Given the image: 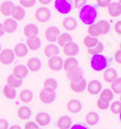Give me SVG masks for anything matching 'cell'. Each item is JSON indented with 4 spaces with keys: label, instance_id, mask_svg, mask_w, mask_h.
Segmentation results:
<instances>
[{
    "label": "cell",
    "instance_id": "obj_40",
    "mask_svg": "<svg viewBox=\"0 0 121 129\" xmlns=\"http://www.w3.org/2000/svg\"><path fill=\"white\" fill-rule=\"evenodd\" d=\"M43 86H44V88H50V89H52V90L55 91L57 89V87H58V83H57V81L55 80L54 78H47L44 81Z\"/></svg>",
    "mask_w": 121,
    "mask_h": 129
},
{
    "label": "cell",
    "instance_id": "obj_4",
    "mask_svg": "<svg viewBox=\"0 0 121 129\" xmlns=\"http://www.w3.org/2000/svg\"><path fill=\"white\" fill-rule=\"evenodd\" d=\"M54 8L61 15H67V14L71 13L72 9H73L72 0H55Z\"/></svg>",
    "mask_w": 121,
    "mask_h": 129
},
{
    "label": "cell",
    "instance_id": "obj_49",
    "mask_svg": "<svg viewBox=\"0 0 121 129\" xmlns=\"http://www.w3.org/2000/svg\"><path fill=\"white\" fill-rule=\"evenodd\" d=\"M9 122L4 118H0V129H9Z\"/></svg>",
    "mask_w": 121,
    "mask_h": 129
},
{
    "label": "cell",
    "instance_id": "obj_14",
    "mask_svg": "<svg viewBox=\"0 0 121 129\" xmlns=\"http://www.w3.org/2000/svg\"><path fill=\"white\" fill-rule=\"evenodd\" d=\"M15 4L12 2V1H4L1 3L0 5V13L3 15L4 16H11L12 13L14 11V8H15Z\"/></svg>",
    "mask_w": 121,
    "mask_h": 129
},
{
    "label": "cell",
    "instance_id": "obj_8",
    "mask_svg": "<svg viewBox=\"0 0 121 129\" xmlns=\"http://www.w3.org/2000/svg\"><path fill=\"white\" fill-rule=\"evenodd\" d=\"M16 55L14 53L13 49L5 48L2 49L0 52V62L3 64H10L14 62Z\"/></svg>",
    "mask_w": 121,
    "mask_h": 129
},
{
    "label": "cell",
    "instance_id": "obj_36",
    "mask_svg": "<svg viewBox=\"0 0 121 129\" xmlns=\"http://www.w3.org/2000/svg\"><path fill=\"white\" fill-rule=\"evenodd\" d=\"M78 66V62L75 57H68L64 62H63V69L66 70H69L72 68H75Z\"/></svg>",
    "mask_w": 121,
    "mask_h": 129
},
{
    "label": "cell",
    "instance_id": "obj_16",
    "mask_svg": "<svg viewBox=\"0 0 121 129\" xmlns=\"http://www.w3.org/2000/svg\"><path fill=\"white\" fill-rule=\"evenodd\" d=\"M83 109V104L77 99H71L67 103V110L72 114L79 113Z\"/></svg>",
    "mask_w": 121,
    "mask_h": 129
},
{
    "label": "cell",
    "instance_id": "obj_9",
    "mask_svg": "<svg viewBox=\"0 0 121 129\" xmlns=\"http://www.w3.org/2000/svg\"><path fill=\"white\" fill-rule=\"evenodd\" d=\"M86 90H87L88 93H90L92 95L99 94L102 91V83L99 80L89 81L88 84L86 85Z\"/></svg>",
    "mask_w": 121,
    "mask_h": 129
},
{
    "label": "cell",
    "instance_id": "obj_26",
    "mask_svg": "<svg viewBox=\"0 0 121 129\" xmlns=\"http://www.w3.org/2000/svg\"><path fill=\"white\" fill-rule=\"evenodd\" d=\"M14 53L15 55L17 56V57H19V58H22V57H24V56H26L28 53V48L27 46H26V44H24V43H17L15 45V47H14Z\"/></svg>",
    "mask_w": 121,
    "mask_h": 129
},
{
    "label": "cell",
    "instance_id": "obj_10",
    "mask_svg": "<svg viewBox=\"0 0 121 129\" xmlns=\"http://www.w3.org/2000/svg\"><path fill=\"white\" fill-rule=\"evenodd\" d=\"M63 59L59 56H55L49 59L48 61V67L50 68V70H54V71H59L63 69Z\"/></svg>",
    "mask_w": 121,
    "mask_h": 129
},
{
    "label": "cell",
    "instance_id": "obj_35",
    "mask_svg": "<svg viewBox=\"0 0 121 129\" xmlns=\"http://www.w3.org/2000/svg\"><path fill=\"white\" fill-rule=\"evenodd\" d=\"M7 85L13 87L14 89H17V88H19L22 85V80L17 78L13 74H10L7 77Z\"/></svg>",
    "mask_w": 121,
    "mask_h": 129
},
{
    "label": "cell",
    "instance_id": "obj_43",
    "mask_svg": "<svg viewBox=\"0 0 121 129\" xmlns=\"http://www.w3.org/2000/svg\"><path fill=\"white\" fill-rule=\"evenodd\" d=\"M18 2L22 8H32L36 4V0H19Z\"/></svg>",
    "mask_w": 121,
    "mask_h": 129
},
{
    "label": "cell",
    "instance_id": "obj_44",
    "mask_svg": "<svg viewBox=\"0 0 121 129\" xmlns=\"http://www.w3.org/2000/svg\"><path fill=\"white\" fill-rule=\"evenodd\" d=\"M110 102H108V101H105L103 99H98L97 102H96V105H97V108L100 109V110H107L108 108L110 107Z\"/></svg>",
    "mask_w": 121,
    "mask_h": 129
},
{
    "label": "cell",
    "instance_id": "obj_11",
    "mask_svg": "<svg viewBox=\"0 0 121 129\" xmlns=\"http://www.w3.org/2000/svg\"><path fill=\"white\" fill-rule=\"evenodd\" d=\"M79 51V47L76 43L71 42L63 47V52L68 57H75Z\"/></svg>",
    "mask_w": 121,
    "mask_h": 129
},
{
    "label": "cell",
    "instance_id": "obj_22",
    "mask_svg": "<svg viewBox=\"0 0 121 129\" xmlns=\"http://www.w3.org/2000/svg\"><path fill=\"white\" fill-rule=\"evenodd\" d=\"M62 26L63 28L67 30V31H73L75 30L77 26V20L74 18V17H71V16H68V17H65L62 21Z\"/></svg>",
    "mask_w": 121,
    "mask_h": 129
},
{
    "label": "cell",
    "instance_id": "obj_27",
    "mask_svg": "<svg viewBox=\"0 0 121 129\" xmlns=\"http://www.w3.org/2000/svg\"><path fill=\"white\" fill-rule=\"evenodd\" d=\"M108 13L110 16L116 17L121 15V6L118 2H111L108 7Z\"/></svg>",
    "mask_w": 121,
    "mask_h": 129
},
{
    "label": "cell",
    "instance_id": "obj_21",
    "mask_svg": "<svg viewBox=\"0 0 121 129\" xmlns=\"http://www.w3.org/2000/svg\"><path fill=\"white\" fill-rule=\"evenodd\" d=\"M117 77H118V76H117V71H116L114 69H112V68H109V69H107V70H104L103 78H104V80L106 81L107 83L111 84V83L115 80Z\"/></svg>",
    "mask_w": 121,
    "mask_h": 129
},
{
    "label": "cell",
    "instance_id": "obj_32",
    "mask_svg": "<svg viewBox=\"0 0 121 129\" xmlns=\"http://www.w3.org/2000/svg\"><path fill=\"white\" fill-rule=\"evenodd\" d=\"M3 94L8 99H15L17 96V91L13 87L9 85H5L3 87Z\"/></svg>",
    "mask_w": 121,
    "mask_h": 129
},
{
    "label": "cell",
    "instance_id": "obj_28",
    "mask_svg": "<svg viewBox=\"0 0 121 129\" xmlns=\"http://www.w3.org/2000/svg\"><path fill=\"white\" fill-rule=\"evenodd\" d=\"M96 24H97V28H98V31H99L100 35H107L108 33L110 32V24L108 20L101 19Z\"/></svg>",
    "mask_w": 121,
    "mask_h": 129
},
{
    "label": "cell",
    "instance_id": "obj_13",
    "mask_svg": "<svg viewBox=\"0 0 121 129\" xmlns=\"http://www.w3.org/2000/svg\"><path fill=\"white\" fill-rule=\"evenodd\" d=\"M38 34H39V28L37 27V25H35L33 23L26 24L24 26V28H23V35L27 39L37 37Z\"/></svg>",
    "mask_w": 121,
    "mask_h": 129
},
{
    "label": "cell",
    "instance_id": "obj_39",
    "mask_svg": "<svg viewBox=\"0 0 121 129\" xmlns=\"http://www.w3.org/2000/svg\"><path fill=\"white\" fill-rule=\"evenodd\" d=\"M110 90L112 91L113 93L120 94L121 93V77H117L115 80L111 83Z\"/></svg>",
    "mask_w": 121,
    "mask_h": 129
},
{
    "label": "cell",
    "instance_id": "obj_34",
    "mask_svg": "<svg viewBox=\"0 0 121 129\" xmlns=\"http://www.w3.org/2000/svg\"><path fill=\"white\" fill-rule=\"evenodd\" d=\"M113 96H114V93L112 92L110 89H104L99 93L100 99H103V100L108 101V102H110L113 99Z\"/></svg>",
    "mask_w": 121,
    "mask_h": 129
},
{
    "label": "cell",
    "instance_id": "obj_54",
    "mask_svg": "<svg viewBox=\"0 0 121 129\" xmlns=\"http://www.w3.org/2000/svg\"><path fill=\"white\" fill-rule=\"evenodd\" d=\"M9 129H22V127L19 126V125H17V124H15V125H11Z\"/></svg>",
    "mask_w": 121,
    "mask_h": 129
},
{
    "label": "cell",
    "instance_id": "obj_46",
    "mask_svg": "<svg viewBox=\"0 0 121 129\" xmlns=\"http://www.w3.org/2000/svg\"><path fill=\"white\" fill-rule=\"evenodd\" d=\"M87 0H74V7L77 9H82L83 6L86 5Z\"/></svg>",
    "mask_w": 121,
    "mask_h": 129
},
{
    "label": "cell",
    "instance_id": "obj_20",
    "mask_svg": "<svg viewBox=\"0 0 121 129\" xmlns=\"http://www.w3.org/2000/svg\"><path fill=\"white\" fill-rule=\"evenodd\" d=\"M44 54L47 58H52L55 56H58L59 54V47L57 45H55L54 43H50L48 44L44 49Z\"/></svg>",
    "mask_w": 121,
    "mask_h": 129
},
{
    "label": "cell",
    "instance_id": "obj_12",
    "mask_svg": "<svg viewBox=\"0 0 121 129\" xmlns=\"http://www.w3.org/2000/svg\"><path fill=\"white\" fill-rule=\"evenodd\" d=\"M83 70L80 67H75V68H72L69 70L66 71V76L67 78L70 81L72 80H76V79H78L80 77H83Z\"/></svg>",
    "mask_w": 121,
    "mask_h": 129
},
{
    "label": "cell",
    "instance_id": "obj_5",
    "mask_svg": "<svg viewBox=\"0 0 121 129\" xmlns=\"http://www.w3.org/2000/svg\"><path fill=\"white\" fill-rule=\"evenodd\" d=\"M50 17H51V13L50 9L47 7H40L35 12V18L39 22L42 23L48 22L50 19Z\"/></svg>",
    "mask_w": 121,
    "mask_h": 129
},
{
    "label": "cell",
    "instance_id": "obj_1",
    "mask_svg": "<svg viewBox=\"0 0 121 129\" xmlns=\"http://www.w3.org/2000/svg\"><path fill=\"white\" fill-rule=\"evenodd\" d=\"M78 17L83 24L91 25L95 23L98 17V6L93 4H86L82 9H79Z\"/></svg>",
    "mask_w": 121,
    "mask_h": 129
},
{
    "label": "cell",
    "instance_id": "obj_53",
    "mask_svg": "<svg viewBox=\"0 0 121 129\" xmlns=\"http://www.w3.org/2000/svg\"><path fill=\"white\" fill-rule=\"evenodd\" d=\"M38 1L43 5H48V4H50L51 0H38Z\"/></svg>",
    "mask_w": 121,
    "mask_h": 129
},
{
    "label": "cell",
    "instance_id": "obj_6",
    "mask_svg": "<svg viewBox=\"0 0 121 129\" xmlns=\"http://www.w3.org/2000/svg\"><path fill=\"white\" fill-rule=\"evenodd\" d=\"M86 85H87V82L83 77L70 81V89L74 92H77V93L83 92L86 89Z\"/></svg>",
    "mask_w": 121,
    "mask_h": 129
},
{
    "label": "cell",
    "instance_id": "obj_50",
    "mask_svg": "<svg viewBox=\"0 0 121 129\" xmlns=\"http://www.w3.org/2000/svg\"><path fill=\"white\" fill-rule=\"evenodd\" d=\"M114 61H115L117 64H121V50L119 49V50H117L115 52V54H114Z\"/></svg>",
    "mask_w": 121,
    "mask_h": 129
},
{
    "label": "cell",
    "instance_id": "obj_41",
    "mask_svg": "<svg viewBox=\"0 0 121 129\" xmlns=\"http://www.w3.org/2000/svg\"><path fill=\"white\" fill-rule=\"evenodd\" d=\"M110 112L114 115H119V113L121 112V102L119 100L117 101H113L111 102V104H110Z\"/></svg>",
    "mask_w": 121,
    "mask_h": 129
},
{
    "label": "cell",
    "instance_id": "obj_59",
    "mask_svg": "<svg viewBox=\"0 0 121 129\" xmlns=\"http://www.w3.org/2000/svg\"><path fill=\"white\" fill-rule=\"evenodd\" d=\"M119 49L121 50V42H120V43H119Z\"/></svg>",
    "mask_w": 121,
    "mask_h": 129
},
{
    "label": "cell",
    "instance_id": "obj_29",
    "mask_svg": "<svg viewBox=\"0 0 121 129\" xmlns=\"http://www.w3.org/2000/svg\"><path fill=\"white\" fill-rule=\"evenodd\" d=\"M31 115H32V111L28 106H22L17 110V117L22 120L30 118Z\"/></svg>",
    "mask_w": 121,
    "mask_h": 129
},
{
    "label": "cell",
    "instance_id": "obj_57",
    "mask_svg": "<svg viewBox=\"0 0 121 129\" xmlns=\"http://www.w3.org/2000/svg\"><path fill=\"white\" fill-rule=\"evenodd\" d=\"M119 101H120V102H121V93H120V94H119Z\"/></svg>",
    "mask_w": 121,
    "mask_h": 129
},
{
    "label": "cell",
    "instance_id": "obj_19",
    "mask_svg": "<svg viewBox=\"0 0 121 129\" xmlns=\"http://www.w3.org/2000/svg\"><path fill=\"white\" fill-rule=\"evenodd\" d=\"M26 68L28 69L29 71H33V72H36L38 70H41L42 68V62L41 60L36 58V57H32L27 61L26 63Z\"/></svg>",
    "mask_w": 121,
    "mask_h": 129
},
{
    "label": "cell",
    "instance_id": "obj_17",
    "mask_svg": "<svg viewBox=\"0 0 121 129\" xmlns=\"http://www.w3.org/2000/svg\"><path fill=\"white\" fill-rule=\"evenodd\" d=\"M28 72H29V70L26 68V66H24V64H17L13 70V75L16 76L18 79H22V80L23 78H25L28 75Z\"/></svg>",
    "mask_w": 121,
    "mask_h": 129
},
{
    "label": "cell",
    "instance_id": "obj_33",
    "mask_svg": "<svg viewBox=\"0 0 121 129\" xmlns=\"http://www.w3.org/2000/svg\"><path fill=\"white\" fill-rule=\"evenodd\" d=\"M19 99L23 103H29L33 99V93L30 90H22L19 92Z\"/></svg>",
    "mask_w": 121,
    "mask_h": 129
},
{
    "label": "cell",
    "instance_id": "obj_7",
    "mask_svg": "<svg viewBox=\"0 0 121 129\" xmlns=\"http://www.w3.org/2000/svg\"><path fill=\"white\" fill-rule=\"evenodd\" d=\"M60 35V30L56 26H50L48 27L45 31V39L50 42V43H53L57 41V38Z\"/></svg>",
    "mask_w": 121,
    "mask_h": 129
},
{
    "label": "cell",
    "instance_id": "obj_18",
    "mask_svg": "<svg viewBox=\"0 0 121 129\" xmlns=\"http://www.w3.org/2000/svg\"><path fill=\"white\" fill-rule=\"evenodd\" d=\"M56 125L58 129H70L73 125V119L69 116H61L57 119Z\"/></svg>",
    "mask_w": 121,
    "mask_h": 129
},
{
    "label": "cell",
    "instance_id": "obj_38",
    "mask_svg": "<svg viewBox=\"0 0 121 129\" xmlns=\"http://www.w3.org/2000/svg\"><path fill=\"white\" fill-rule=\"evenodd\" d=\"M104 51V44L103 43L99 42L97 45H95L94 47H91V48H87V53L89 55H96V54H101Z\"/></svg>",
    "mask_w": 121,
    "mask_h": 129
},
{
    "label": "cell",
    "instance_id": "obj_31",
    "mask_svg": "<svg viewBox=\"0 0 121 129\" xmlns=\"http://www.w3.org/2000/svg\"><path fill=\"white\" fill-rule=\"evenodd\" d=\"M56 42H57L58 45H59L60 47H64L66 44L73 42V38H72L71 35L68 34V33H62V34L59 35V37L57 38V41H56Z\"/></svg>",
    "mask_w": 121,
    "mask_h": 129
},
{
    "label": "cell",
    "instance_id": "obj_58",
    "mask_svg": "<svg viewBox=\"0 0 121 129\" xmlns=\"http://www.w3.org/2000/svg\"><path fill=\"white\" fill-rule=\"evenodd\" d=\"M1 50H2V46H1V43H0V52H1Z\"/></svg>",
    "mask_w": 121,
    "mask_h": 129
},
{
    "label": "cell",
    "instance_id": "obj_37",
    "mask_svg": "<svg viewBox=\"0 0 121 129\" xmlns=\"http://www.w3.org/2000/svg\"><path fill=\"white\" fill-rule=\"evenodd\" d=\"M99 43V40L97 38H94V37H91V36H86L83 39V44L85 47L87 48H91V47H94L95 45H97Z\"/></svg>",
    "mask_w": 121,
    "mask_h": 129
},
{
    "label": "cell",
    "instance_id": "obj_48",
    "mask_svg": "<svg viewBox=\"0 0 121 129\" xmlns=\"http://www.w3.org/2000/svg\"><path fill=\"white\" fill-rule=\"evenodd\" d=\"M70 129H90L88 127V125L84 123H75L71 126Z\"/></svg>",
    "mask_w": 121,
    "mask_h": 129
},
{
    "label": "cell",
    "instance_id": "obj_42",
    "mask_svg": "<svg viewBox=\"0 0 121 129\" xmlns=\"http://www.w3.org/2000/svg\"><path fill=\"white\" fill-rule=\"evenodd\" d=\"M87 33L88 36H91L94 38H98V36H100L99 31H98V28H97V24L93 23L91 25H89L87 28Z\"/></svg>",
    "mask_w": 121,
    "mask_h": 129
},
{
    "label": "cell",
    "instance_id": "obj_3",
    "mask_svg": "<svg viewBox=\"0 0 121 129\" xmlns=\"http://www.w3.org/2000/svg\"><path fill=\"white\" fill-rule=\"evenodd\" d=\"M39 98L44 104H51L56 98V92L54 90L50 88H43L40 91Z\"/></svg>",
    "mask_w": 121,
    "mask_h": 129
},
{
    "label": "cell",
    "instance_id": "obj_45",
    "mask_svg": "<svg viewBox=\"0 0 121 129\" xmlns=\"http://www.w3.org/2000/svg\"><path fill=\"white\" fill-rule=\"evenodd\" d=\"M110 3L111 0H96V5L98 6V8H108Z\"/></svg>",
    "mask_w": 121,
    "mask_h": 129
},
{
    "label": "cell",
    "instance_id": "obj_25",
    "mask_svg": "<svg viewBox=\"0 0 121 129\" xmlns=\"http://www.w3.org/2000/svg\"><path fill=\"white\" fill-rule=\"evenodd\" d=\"M12 18L15 19L16 21H21L24 18L25 16V10L24 8H22V6H15L14 11L12 13Z\"/></svg>",
    "mask_w": 121,
    "mask_h": 129
},
{
    "label": "cell",
    "instance_id": "obj_23",
    "mask_svg": "<svg viewBox=\"0 0 121 129\" xmlns=\"http://www.w3.org/2000/svg\"><path fill=\"white\" fill-rule=\"evenodd\" d=\"M41 44H42V42L38 37L29 38L26 40V46L31 51H37L41 47Z\"/></svg>",
    "mask_w": 121,
    "mask_h": 129
},
{
    "label": "cell",
    "instance_id": "obj_52",
    "mask_svg": "<svg viewBox=\"0 0 121 129\" xmlns=\"http://www.w3.org/2000/svg\"><path fill=\"white\" fill-rule=\"evenodd\" d=\"M4 34H5V30H4L3 24H2V23H0V38H1V37H3V36H4Z\"/></svg>",
    "mask_w": 121,
    "mask_h": 129
},
{
    "label": "cell",
    "instance_id": "obj_56",
    "mask_svg": "<svg viewBox=\"0 0 121 129\" xmlns=\"http://www.w3.org/2000/svg\"><path fill=\"white\" fill-rule=\"evenodd\" d=\"M118 4L121 6V0H118Z\"/></svg>",
    "mask_w": 121,
    "mask_h": 129
},
{
    "label": "cell",
    "instance_id": "obj_30",
    "mask_svg": "<svg viewBox=\"0 0 121 129\" xmlns=\"http://www.w3.org/2000/svg\"><path fill=\"white\" fill-rule=\"evenodd\" d=\"M100 120V117L98 113L96 112H89V113L86 114L85 116V121H86V124L88 125H96V124L99 122Z\"/></svg>",
    "mask_w": 121,
    "mask_h": 129
},
{
    "label": "cell",
    "instance_id": "obj_15",
    "mask_svg": "<svg viewBox=\"0 0 121 129\" xmlns=\"http://www.w3.org/2000/svg\"><path fill=\"white\" fill-rule=\"evenodd\" d=\"M35 122L39 126H47L50 122V114L46 113V112H39L35 117Z\"/></svg>",
    "mask_w": 121,
    "mask_h": 129
},
{
    "label": "cell",
    "instance_id": "obj_2",
    "mask_svg": "<svg viewBox=\"0 0 121 129\" xmlns=\"http://www.w3.org/2000/svg\"><path fill=\"white\" fill-rule=\"evenodd\" d=\"M111 62H112V58L108 57L102 53L96 54V55H93L90 59V67L92 70L97 72L104 71L105 70L110 68Z\"/></svg>",
    "mask_w": 121,
    "mask_h": 129
},
{
    "label": "cell",
    "instance_id": "obj_24",
    "mask_svg": "<svg viewBox=\"0 0 121 129\" xmlns=\"http://www.w3.org/2000/svg\"><path fill=\"white\" fill-rule=\"evenodd\" d=\"M5 33H14L17 29V23L15 19L13 18H7L5 19V21L2 23Z\"/></svg>",
    "mask_w": 121,
    "mask_h": 129
},
{
    "label": "cell",
    "instance_id": "obj_47",
    "mask_svg": "<svg viewBox=\"0 0 121 129\" xmlns=\"http://www.w3.org/2000/svg\"><path fill=\"white\" fill-rule=\"evenodd\" d=\"M39 125L34 121H27L24 124V129H38Z\"/></svg>",
    "mask_w": 121,
    "mask_h": 129
},
{
    "label": "cell",
    "instance_id": "obj_60",
    "mask_svg": "<svg viewBox=\"0 0 121 129\" xmlns=\"http://www.w3.org/2000/svg\"><path fill=\"white\" fill-rule=\"evenodd\" d=\"M38 129H42V128H38Z\"/></svg>",
    "mask_w": 121,
    "mask_h": 129
},
{
    "label": "cell",
    "instance_id": "obj_55",
    "mask_svg": "<svg viewBox=\"0 0 121 129\" xmlns=\"http://www.w3.org/2000/svg\"><path fill=\"white\" fill-rule=\"evenodd\" d=\"M119 120H120V122H121V112L119 113Z\"/></svg>",
    "mask_w": 121,
    "mask_h": 129
},
{
    "label": "cell",
    "instance_id": "obj_51",
    "mask_svg": "<svg viewBox=\"0 0 121 129\" xmlns=\"http://www.w3.org/2000/svg\"><path fill=\"white\" fill-rule=\"evenodd\" d=\"M114 31L118 35L121 36V20H118V21L115 22V24H114Z\"/></svg>",
    "mask_w": 121,
    "mask_h": 129
}]
</instances>
